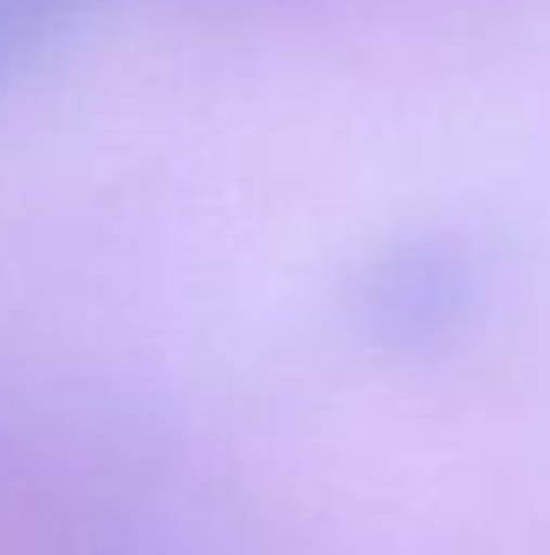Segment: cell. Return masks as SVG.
<instances>
[{"mask_svg":"<svg viewBox=\"0 0 550 555\" xmlns=\"http://www.w3.org/2000/svg\"><path fill=\"white\" fill-rule=\"evenodd\" d=\"M475 302L481 259L448 232L399 237L357 281V324L383 351H432L453 340Z\"/></svg>","mask_w":550,"mask_h":555,"instance_id":"1","label":"cell"},{"mask_svg":"<svg viewBox=\"0 0 550 555\" xmlns=\"http://www.w3.org/2000/svg\"><path fill=\"white\" fill-rule=\"evenodd\" d=\"M81 0H0V87L43 60Z\"/></svg>","mask_w":550,"mask_h":555,"instance_id":"2","label":"cell"}]
</instances>
